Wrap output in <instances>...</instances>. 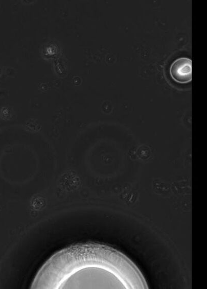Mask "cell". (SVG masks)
<instances>
[{"instance_id":"cell-1","label":"cell","mask_w":207,"mask_h":289,"mask_svg":"<svg viewBox=\"0 0 207 289\" xmlns=\"http://www.w3.org/2000/svg\"><path fill=\"white\" fill-rule=\"evenodd\" d=\"M170 73L172 79L177 83H186L192 79V61L186 57L176 60L171 64Z\"/></svg>"}]
</instances>
